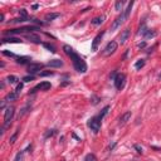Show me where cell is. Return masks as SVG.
<instances>
[{
	"label": "cell",
	"mask_w": 161,
	"mask_h": 161,
	"mask_svg": "<svg viewBox=\"0 0 161 161\" xmlns=\"http://www.w3.org/2000/svg\"><path fill=\"white\" fill-rule=\"evenodd\" d=\"M63 50H64V53H66L67 56H71L72 53L74 52V49L71 45H63Z\"/></svg>",
	"instance_id": "obj_22"
},
{
	"label": "cell",
	"mask_w": 161,
	"mask_h": 161,
	"mask_svg": "<svg viewBox=\"0 0 161 161\" xmlns=\"http://www.w3.org/2000/svg\"><path fill=\"white\" fill-rule=\"evenodd\" d=\"M125 81H126V74L123 73H118L115 78V86L117 89H122L125 86Z\"/></svg>",
	"instance_id": "obj_6"
},
{
	"label": "cell",
	"mask_w": 161,
	"mask_h": 161,
	"mask_svg": "<svg viewBox=\"0 0 161 161\" xmlns=\"http://www.w3.org/2000/svg\"><path fill=\"white\" fill-rule=\"evenodd\" d=\"M3 54H4V56H6V57H15V54H14V53H12V52H8V50H3Z\"/></svg>",
	"instance_id": "obj_38"
},
{
	"label": "cell",
	"mask_w": 161,
	"mask_h": 161,
	"mask_svg": "<svg viewBox=\"0 0 161 161\" xmlns=\"http://www.w3.org/2000/svg\"><path fill=\"white\" fill-rule=\"evenodd\" d=\"M59 13H48L47 15H45V20L47 21H52V20H54V19H57V18H59Z\"/></svg>",
	"instance_id": "obj_18"
},
{
	"label": "cell",
	"mask_w": 161,
	"mask_h": 161,
	"mask_svg": "<svg viewBox=\"0 0 161 161\" xmlns=\"http://www.w3.org/2000/svg\"><path fill=\"white\" fill-rule=\"evenodd\" d=\"M102 37H103V33L98 34L97 37H96V38L93 39V42H92V50H93V52H96V50H97V48H98V44H100V43H101V40H102Z\"/></svg>",
	"instance_id": "obj_12"
},
{
	"label": "cell",
	"mask_w": 161,
	"mask_h": 161,
	"mask_svg": "<svg viewBox=\"0 0 161 161\" xmlns=\"http://www.w3.org/2000/svg\"><path fill=\"white\" fill-rule=\"evenodd\" d=\"M0 21H4V14H0Z\"/></svg>",
	"instance_id": "obj_43"
},
{
	"label": "cell",
	"mask_w": 161,
	"mask_h": 161,
	"mask_svg": "<svg viewBox=\"0 0 161 161\" xmlns=\"http://www.w3.org/2000/svg\"><path fill=\"white\" fill-rule=\"evenodd\" d=\"M19 132H20V130H16V131H15V133H14L12 137H10V140H9V142H10V144H14V142L16 141V138H18V135H19Z\"/></svg>",
	"instance_id": "obj_29"
},
{
	"label": "cell",
	"mask_w": 161,
	"mask_h": 161,
	"mask_svg": "<svg viewBox=\"0 0 161 161\" xmlns=\"http://www.w3.org/2000/svg\"><path fill=\"white\" fill-rule=\"evenodd\" d=\"M43 45H44V48H47L49 52H52V53H56V47H54V45L49 44V43H43Z\"/></svg>",
	"instance_id": "obj_25"
},
{
	"label": "cell",
	"mask_w": 161,
	"mask_h": 161,
	"mask_svg": "<svg viewBox=\"0 0 161 161\" xmlns=\"http://www.w3.org/2000/svg\"><path fill=\"white\" fill-rule=\"evenodd\" d=\"M33 79H34V76H27V77L23 78L24 82H30V81H33Z\"/></svg>",
	"instance_id": "obj_39"
},
{
	"label": "cell",
	"mask_w": 161,
	"mask_h": 161,
	"mask_svg": "<svg viewBox=\"0 0 161 161\" xmlns=\"http://www.w3.org/2000/svg\"><path fill=\"white\" fill-rule=\"evenodd\" d=\"M6 102H8L6 100H3V101H1V104H0V108H1V110H4V108H5V106H6Z\"/></svg>",
	"instance_id": "obj_41"
},
{
	"label": "cell",
	"mask_w": 161,
	"mask_h": 161,
	"mask_svg": "<svg viewBox=\"0 0 161 161\" xmlns=\"http://www.w3.org/2000/svg\"><path fill=\"white\" fill-rule=\"evenodd\" d=\"M18 98V94L15 93V92H10V93H8V96H6V101L8 102H10V101H15Z\"/></svg>",
	"instance_id": "obj_20"
},
{
	"label": "cell",
	"mask_w": 161,
	"mask_h": 161,
	"mask_svg": "<svg viewBox=\"0 0 161 161\" xmlns=\"http://www.w3.org/2000/svg\"><path fill=\"white\" fill-rule=\"evenodd\" d=\"M53 74H54V72H52V71H44V72H40L39 76L40 77H48V76H53Z\"/></svg>",
	"instance_id": "obj_30"
},
{
	"label": "cell",
	"mask_w": 161,
	"mask_h": 161,
	"mask_svg": "<svg viewBox=\"0 0 161 161\" xmlns=\"http://www.w3.org/2000/svg\"><path fill=\"white\" fill-rule=\"evenodd\" d=\"M69 57L72 59L74 69H76L77 72H79V73H86V72H87V64H86V62L77 54L76 52H73Z\"/></svg>",
	"instance_id": "obj_1"
},
{
	"label": "cell",
	"mask_w": 161,
	"mask_h": 161,
	"mask_svg": "<svg viewBox=\"0 0 161 161\" xmlns=\"http://www.w3.org/2000/svg\"><path fill=\"white\" fill-rule=\"evenodd\" d=\"M147 31H148V29H147V27H146V25L144 24V25H142V27L140 28V31H138V34H140V35H144V37H145V35L147 34Z\"/></svg>",
	"instance_id": "obj_28"
},
{
	"label": "cell",
	"mask_w": 161,
	"mask_h": 161,
	"mask_svg": "<svg viewBox=\"0 0 161 161\" xmlns=\"http://www.w3.org/2000/svg\"><path fill=\"white\" fill-rule=\"evenodd\" d=\"M91 101H92V103H93V104H97V103L100 102V98L97 97V96H94V94H93L92 97H91Z\"/></svg>",
	"instance_id": "obj_35"
},
{
	"label": "cell",
	"mask_w": 161,
	"mask_h": 161,
	"mask_svg": "<svg viewBox=\"0 0 161 161\" xmlns=\"http://www.w3.org/2000/svg\"><path fill=\"white\" fill-rule=\"evenodd\" d=\"M83 161H97V157H96L93 154H88V155H86Z\"/></svg>",
	"instance_id": "obj_27"
},
{
	"label": "cell",
	"mask_w": 161,
	"mask_h": 161,
	"mask_svg": "<svg viewBox=\"0 0 161 161\" xmlns=\"http://www.w3.org/2000/svg\"><path fill=\"white\" fill-rule=\"evenodd\" d=\"M126 19H125V15H123V13H121V15L120 16H117L116 19H115V21L112 23V25H111V30H116L117 28H118L123 21H125Z\"/></svg>",
	"instance_id": "obj_9"
},
{
	"label": "cell",
	"mask_w": 161,
	"mask_h": 161,
	"mask_svg": "<svg viewBox=\"0 0 161 161\" xmlns=\"http://www.w3.org/2000/svg\"><path fill=\"white\" fill-rule=\"evenodd\" d=\"M14 111H15V108H14V107H8V108H6V111H5V115H4V128H3L1 133L4 132V130H5V128L9 126L10 121H12L13 116H14Z\"/></svg>",
	"instance_id": "obj_4"
},
{
	"label": "cell",
	"mask_w": 161,
	"mask_h": 161,
	"mask_svg": "<svg viewBox=\"0 0 161 161\" xmlns=\"http://www.w3.org/2000/svg\"><path fill=\"white\" fill-rule=\"evenodd\" d=\"M154 37H156V31H151L148 29V31H147V34L145 35V38H154Z\"/></svg>",
	"instance_id": "obj_33"
},
{
	"label": "cell",
	"mask_w": 161,
	"mask_h": 161,
	"mask_svg": "<svg viewBox=\"0 0 161 161\" xmlns=\"http://www.w3.org/2000/svg\"><path fill=\"white\" fill-rule=\"evenodd\" d=\"M19 14H20V18L28 19V13H27V10H25V9H20V10H19Z\"/></svg>",
	"instance_id": "obj_31"
},
{
	"label": "cell",
	"mask_w": 161,
	"mask_h": 161,
	"mask_svg": "<svg viewBox=\"0 0 161 161\" xmlns=\"http://www.w3.org/2000/svg\"><path fill=\"white\" fill-rule=\"evenodd\" d=\"M123 8V1H121V0H117L116 4H115V9L117 10V12H121Z\"/></svg>",
	"instance_id": "obj_24"
},
{
	"label": "cell",
	"mask_w": 161,
	"mask_h": 161,
	"mask_svg": "<svg viewBox=\"0 0 161 161\" xmlns=\"http://www.w3.org/2000/svg\"><path fill=\"white\" fill-rule=\"evenodd\" d=\"M25 38L29 40V42H31V43H35V44H40L42 43V39L38 37V35H35V34H27L25 35Z\"/></svg>",
	"instance_id": "obj_14"
},
{
	"label": "cell",
	"mask_w": 161,
	"mask_h": 161,
	"mask_svg": "<svg viewBox=\"0 0 161 161\" xmlns=\"http://www.w3.org/2000/svg\"><path fill=\"white\" fill-rule=\"evenodd\" d=\"M159 79H160V81H161V74H160V77H159Z\"/></svg>",
	"instance_id": "obj_45"
},
{
	"label": "cell",
	"mask_w": 161,
	"mask_h": 161,
	"mask_svg": "<svg viewBox=\"0 0 161 161\" xmlns=\"http://www.w3.org/2000/svg\"><path fill=\"white\" fill-rule=\"evenodd\" d=\"M21 89H23V83H19L18 86H16V89H15V93L19 96V93L21 92Z\"/></svg>",
	"instance_id": "obj_36"
},
{
	"label": "cell",
	"mask_w": 161,
	"mask_h": 161,
	"mask_svg": "<svg viewBox=\"0 0 161 161\" xmlns=\"http://www.w3.org/2000/svg\"><path fill=\"white\" fill-rule=\"evenodd\" d=\"M56 133H57V131H56V130H48V132H45V133H44V137H45V138H48V137H52L53 135H56Z\"/></svg>",
	"instance_id": "obj_32"
},
{
	"label": "cell",
	"mask_w": 161,
	"mask_h": 161,
	"mask_svg": "<svg viewBox=\"0 0 161 161\" xmlns=\"http://www.w3.org/2000/svg\"><path fill=\"white\" fill-rule=\"evenodd\" d=\"M38 27L34 25H28V27H21V28H16V29H12V30H5L4 34L5 35H10L13 34H18V33H27V31H33V30H38Z\"/></svg>",
	"instance_id": "obj_2"
},
{
	"label": "cell",
	"mask_w": 161,
	"mask_h": 161,
	"mask_svg": "<svg viewBox=\"0 0 161 161\" xmlns=\"http://www.w3.org/2000/svg\"><path fill=\"white\" fill-rule=\"evenodd\" d=\"M6 81H8V83H10V84H15V83L19 81V78H18L16 76H8Z\"/></svg>",
	"instance_id": "obj_21"
},
{
	"label": "cell",
	"mask_w": 161,
	"mask_h": 161,
	"mask_svg": "<svg viewBox=\"0 0 161 161\" xmlns=\"http://www.w3.org/2000/svg\"><path fill=\"white\" fill-rule=\"evenodd\" d=\"M42 68H43V64H42V63H30L29 66H28V69H27V71H28L29 74L33 76V74L38 73Z\"/></svg>",
	"instance_id": "obj_7"
},
{
	"label": "cell",
	"mask_w": 161,
	"mask_h": 161,
	"mask_svg": "<svg viewBox=\"0 0 161 161\" xmlns=\"http://www.w3.org/2000/svg\"><path fill=\"white\" fill-rule=\"evenodd\" d=\"M31 8H33V9H38L39 5H38V4H33V6H31Z\"/></svg>",
	"instance_id": "obj_44"
},
{
	"label": "cell",
	"mask_w": 161,
	"mask_h": 161,
	"mask_svg": "<svg viewBox=\"0 0 161 161\" xmlns=\"http://www.w3.org/2000/svg\"><path fill=\"white\" fill-rule=\"evenodd\" d=\"M132 5H133V1H130V3L127 4V8L125 9V12H123V15H125V19H126V20L128 19V16H130V14H131Z\"/></svg>",
	"instance_id": "obj_16"
},
{
	"label": "cell",
	"mask_w": 161,
	"mask_h": 161,
	"mask_svg": "<svg viewBox=\"0 0 161 161\" xmlns=\"http://www.w3.org/2000/svg\"><path fill=\"white\" fill-rule=\"evenodd\" d=\"M145 45H146V43H145V42H144V43H141V44H138V47H140V48H144Z\"/></svg>",
	"instance_id": "obj_42"
},
{
	"label": "cell",
	"mask_w": 161,
	"mask_h": 161,
	"mask_svg": "<svg viewBox=\"0 0 161 161\" xmlns=\"http://www.w3.org/2000/svg\"><path fill=\"white\" fill-rule=\"evenodd\" d=\"M29 60H31V58H29V57H18L16 58L18 64H27Z\"/></svg>",
	"instance_id": "obj_19"
},
{
	"label": "cell",
	"mask_w": 161,
	"mask_h": 161,
	"mask_svg": "<svg viewBox=\"0 0 161 161\" xmlns=\"http://www.w3.org/2000/svg\"><path fill=\"white\" fill-rule=\"evenodd\" d=\"M130 118H131V112L128 111V112H125L121 117H120V121H118V125L120 126H123V125H126L128 121H130Z\"/></svg>",
	"instance_id": "obj_10"
},
{
	"label": "cell",
	"mask_w": 161,
	"mask_h": 161,
	"mask_svg": "<svg viewBox=\"0 0 161 161\" xmlns=\"http://www.w3.org/2000/svg\"><path fill=\"white\" fill-rule=\"evenodd\" d=\"M50 87H52V84H50L49 82H42V83L37 84L35 87L30 91V93H34V92H37V91H48Z\"/></svg>",
	"instance_id": "obj_8"
},
{
	"label": "cell",
	"mask_w": 161,
	"mask_h": 161,
	"mask_svg": "<svg viewBox=\"0 0 161 161\" xmlns=\"http://www.w3.org/2000/svg\"><path fill=\"white\" fill-rule=\"evenodd\" d=\"M130 34H131V33H130V29H128V28H126V29L122 31L121 35H120V43H121V44H125L126 40L130 38Z\"/></svg>",
	"instance_id": "obj_11"
},
{
	"label": "cell",
	"mask_w": 161,
	"mask_h": 161,
	"mask_svg": "<svg viewBox=\"0 0 161 161\" xmlns=\"http://www.w3.org/2000/svg\"><path fill=\"white\" fill-rule=\"evenodd\" d=\"M87 126L91 128V130H92L94 133H97V132L100 131V128H101V120L98 118L97 116H96V117H92V118L88 120Z\"/></svg>",
	"instance_id": "obj_3"
},
{
	"label": "cell",
	"mask_w": 161,
	"mask_h": 161,
	"mask_svg": "<svg viewBox=\"0 0 161 161\" xmlns=\"http://www.w3.org/2000/svg\"><path fill=\"white\" fill-rule=\"evenodd\" d=\"M103 20H104V16L101 15V16H96L94 19H92L91 23H92L93 25H101V24L103 23Z\"/></svg>",
	"instance_id": "obj_17"
},
{
	"label": "cell",
	"mask_w": 161,
	"mask_h": 161,
	"mask_svg": "<svg viewBox=\"0 0 161 161\" xmlns=\"http://www.w3.org/2000/svg\"><path fill=\"white\" fill-rule=\"evenodd\" d=\"M23 40H21L20 38H15V37H8V38H3L1 39V43L3 44H5V43H21Z\"/></svg>",
	"instance_id": "obj_15"
},
{
	"label": "cell",
	"mask_w": 161,
	"mask_h": 161,
	"mask_svg": "<svg viewBox=\"0 0 161 161\" xmlns=\"http://www.w3.org/2000/svg\"><path fill=\"white\" fill-rule=\"evenodd\" d=\"M117 47H118V45H117L116 42H113V40L110 42L108 44L106 45V48L103 49V56L104 57H110L111 54H113V53L117 50Z\"/></svg>",
	"instance_id": "obj_5"
},
{
	"label": "cell",
	"mask_w": 161,
	"mask_h": 161,
	"mask_svg": "<svg viewBox=\"0 0 161 161\" xmlns=\"http://www.w3.org/2000/svg\"><path fill=\"white\" fill-rule=\"evenodd\" d=\"M133 147L137 150V152H138V154H142V147H141L140 145H137V144H136V145H133Z\"/></svg>",
	"instance_id": "obj_40"
},
{
	"label": "cell",
	"mask_w": 161,
	"mask_h": 161,
	"mask_svg": "<svg viewBox=\"0 0 161 161\" xmlns=\"http://www.w3.org/2000/svg\"><path fill=\"white\" fill-rule=\"evenodd\" d=\"M108 110H110V106H106V107H104V108L102 110V112H101V113H100V115H98L97 117H98V118H100V120H102V118H103V117H104V116L107 115V112H108Z\"/></svg>",
	"instance_id": "obj_23"
},
{
	"label": "cell",
	"mask_w": 161,
	"mask_h": 161,
	"mask_svg": "<svg viewBox=\"0 0 161 161\" xmlns=\"http://www.w3.org/2000/svg\"><path fill=\"white\" fill-rule=\"evenodd\" d=\"M28 19H23V18H18V19H13L12 23H24V21H27Z\"/></svg>",
	"instance_id": "obj_37"
},
{
	"label": "cell",
	"mask_w": 161,
	"mask_h": 161,
	"mask_svg": "<svg viewBox=\"0 0 161 161\" xmlns=\"http://www.w3.org/2000/svg\"><path fill=\"white\" fill-rule=\"evenodd\" d=\"M23 152H24V151L18 152L16 156H15V159H14V161H21V159H23Z\"/></svg>",
	"instance_id": "obj_34"
},
{
	"label": "cell",
	"mask_w": 161,
	"mask_h": 161,
	"mask_svg": "<svg viewBox=\"0 0 161 161\" xmlns=\"http://www.w3.org/2000/svg\"><path fill=\"white\" fill-rule=\"evenodd\" d=\"M144 66H145V60H144V59H138V60L136 62V64H135V68H136V69H141Z\"/></svg>",
	"instance_id": "obj_26"
},
{
	"label": "cell",
	"mask_w": 161,
	"mask_h": 161,
	"mask_svg": "<svg viewBox=\"0 0 161 161\" xmlns=\"http://www.w3.org/2000/svg\"><path fill=\"white\" fill-rule=\"evenodd\" d=\"M47 66L48 67H52V68H59L63 66V62L60 59H52L47 63Z\"/></svg>",
	"instance_id": "obj_13"
}]
</instances>
